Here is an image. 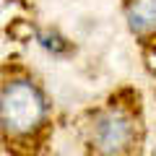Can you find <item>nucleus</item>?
I'll use <instances>...</instances> for the list:
<instances>
[{"label": "nucleus", "mask_w": 156, "mask_h": 156, "mask_svg": "<svg viewBox=\"0 0 156 156\" xmlns=\"http://www.w3.org/2000/svg\"><path fill=\"white\" fill-rule=\"evenodd\" d=\"M128 21L135 31H154L156 29V0H130Z\"/></svg>", "instance_id": "obj_3"}, {"label": "nucleus", "mask_w": 156, "mask_h": 156, "mask_svg": "<svg viewBox=\"0 0 156 156\" xmlns=\"http://www.w3.org/2000/svg\"><path fill=\"white\" fill-rule=\"evenodd\" d=\"M47 99L31 81H13L0 94V122L13 135H29L44 122Z\"/></svg>", "instance_id": "obj_1"}, {"label": "nucleus", "mask_w": 156, "mask_h": 156, "mask_svg": "<svg viewBox=\"0 0 156 156\" xmlns=\"http://www.w3.org/2000/svg\"><path fill=\"white\" fill-rule=\"evenodd\" d=\"M91 138L101 154H120L133 140V122L122 112H104L96 117Z\"/></svg>", "instance_id": "obj_2"}]
</instances>
